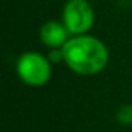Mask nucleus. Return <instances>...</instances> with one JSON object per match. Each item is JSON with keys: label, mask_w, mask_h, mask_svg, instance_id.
Masks as SVG:
<instances>
[{"label": "nucleus", "mask_w": 132, "mask_h": 132, "mask_svg": "<svg viewBox=\"0 0 132 132\" xmlns=\"http://www.w3.org/2000/svg\"><path fill=\"white\" fill-rule=\"evenodd\" d=\"M64 63L80 75L101 72L109 61V51L102 40L91 34L72 36L63 47Z\"/></svg>", "instance_id": "1"}, {"label": "nucleus", "mask_w": 132, "mask_h": 132, "mask_svg": "<svg viewBox=\"0 0 132 132\" xmlns=\"http://www.w3.org/2000/svg\"><path fill=\"white\" fill-rule=\"evenodd\" d=\"M16 71L24 84L30 87H41L50 81L53 70L47 55L38 51H26L19 57Z\"/></svg>", "instance_id": "2"}, {"label": "nucleus", "mask_w": 132, "mask_h": 132, "mask_svg": "<svg viewBox=\"0 0 132 132\" xmlns=\"http://www.w3.org/2000/svg\"><path fill=\"white\" fill-rule=\"evenodd\" d=\"M61 21L72 36L89 34L95 24V10L89 0H67L61 12Z\"/></svg>", "instance_id": "3"}, {"label": "nucleus", "mask_w": 132, "mask_h": 132, "mask_svg": "<svg viewBox=\"0 0 132 132\" xmlns=\"http://www.w3.org/2000/svg\"><path fill=\"white\" fill-rule=\"evenodd\" d=\"M40 41L48 50L63 48L70 40L71 34L61 20H48L40 27Z\"/></svg>", "instance_id": "4"}, {"label": "nucleus", "mask_w": 132, "mask_h": 132, "mask_svg": "<svg viewBox=\"0 0 132 132\" xmlns=\"http://www.w3.org/2000/svg\"><path fill=\"white\" fill-rule=\"evenodd\" d=\"M117 119L121 123H132V105H123L118 109L117 112Z\"/></svg>", "instance_id": "5"}, {"label": "nucleus", "mask_w": 132, "mask_h": 132, "mask_svg": "<svg viewBox=\"0 0 132 132\" xmlns=\"http://www.w3.org/2000/svg\"><path fill=\"white\" fill-rule=\"evenodd\" d=\"M48 57L50 63L51 64H55V63H64V53H63V48H53V50H48Z\"/></svg>", "instance_id": "6"}, {"label": "nucleus", "mask_w": 132, "mask_h": 132, "mask_svg": "<svg viewBox=\"0 0 132 132\" xmlns=\"http://www.w3.org/2000/svg\"><path fill=\"white\" fill-rule=\"evenodd\" d=\"M131 4H132V0H131Z\"/></svg>", "instance_id": "7"}]
</instances>
